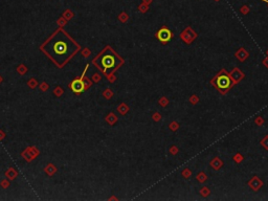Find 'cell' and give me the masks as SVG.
<instances>
[{
  "label": "cell",
  "mask_w": 268,
  "mask_h": 201,
  "mask_svg": "<svg viewBox=\"0 0 268 201\" xmlns=\"http://www.w3.org/2000/svg\"><path fill=\"white\" fill-rule=\"evenodd\" d=\"M72 40H69V42L65 41L64 39H59L57 41H55L52 46V52L55 53L56 57L63 58V59H67L69 58L70 53H68V43H70Z\"/></svg>",
  "instance_id": "cell-2"
},
{
  "label": "cell",
  "mask_w": 268,
  "mask_h": 201,
  "mask_svg": "<svg viewBox=\"0 0 268 201\" xmlns=\"http://www.w3.org/2000/svg\"><path fill=\"white\" fill-rule=\"evenodd\" d=\"M102 65L104 68V72L106 71L107 68H112L114 66V58L110 55H107L102 59Z\"/></svg>",
  "instance_id": "cell-5"
},
{
  "label": "cell",
  "mask_w": 268,
  "mask_h": 201,
  "mask_svg": "<svg viewBox=\"0 0 268 201\" xmlns=\"http://www.w3.org/2000/svg\"><path fill=\"white\" fill-rule=\"evenodd\" d=\"M212 85L215 87L221 95H225L226 92L234 86V81L231 75L225 69H222L213 80L211 81Z\"/></svg>",
  "instance_id": "cell-1"
},
{
  "label": "cell",
  "mask_w": 268,
  "mask_h": 201,
  "mask_svg": "<svg viewBox=\"0 0 268 201\" xmlns=\"http://www.w3.org/2000/svg\"><path fill=\"white\" fill-rule=\"evenodd\" d=\"M241 12L243 13V14H246V13L248 12V7H247V6H243V7H241Z\"/></svg>",
  "instance_id": "cell-6"
},
{
  "label": "cell",
  "mask_w": 268,
  "mask_h": 201,
  "mask_svg": "<svg viewBox=\"0 0 268 201\" xmlns=\"http://www.w3.org/2000/svg\"><path fill=\"white\" fill-rule=\"evenodd\" d=\"M87 69H88V64L86 65L85 70L83 71V75H82V77L80 79H76V80H73L72 82L70 83V85H69L70 89L75 93H76V95L82 93L86 89V86H85V83H84L83 79H84V77H85V73H86V71H87Z\"/></svg>",
  "instance_id": "cell-3"
},
{
  "label": "cell",
  "mask_w": 268,
  "mask_h": 201,
  "mask_svg": "<svg viewBox=\"0 0 268 201\" xmlns=\"http://www.w3.org/2000/svg\"><path fill=\"white\" fill-rule=\"evenodd\" d=\"M157 39L162 43H167L172 39V32L167 29V27H162L157 32Z\"/></svg>",
  "instance_id": "cell-4"
},
{
  "label": "cell",
  "mask_w": 268,
  "mask_h": 201,
  "mask_svg": "<svg viewBox=\"0 0 268 201\" xmlns=\"http://www.w3.org/2000/svg\"><path fill=\"white\" fill-rule=\"evenodd\" d=\"M266 55L268 56V50H267V52H266Z\"/></svg>",
  "instance_id": "cell-8"
},
{
  "label": "cell",
  "mask_w": 268,
  "mask_h": 201,
  "mask_svg": "<svg viewBox=\"0 0 268 201\" xmlns=\"http://www.w3.org/2000/svg\"><path fill=\"white\" fill-rule=\"evenodd\" d=\"M216 1H218V0H216Z\"/></svg>",
  "instance_id": "cell-10"
},
{
  "label": "cell",
  "mask_w": 268,
  "mask_h": 201,
  "mask_svg": "<svg viewBox=\"0 0 268 201\" xmlns=\"http://www.w3.org/2000/svg\"><path fill=\"white\" fill-rule=\"evenodd\" d=\"M262 1H264V2H266V3L268 4V0H262Z\"/></svg>",
  "instance_id": "cell-7"
},
{
  "label": "cell",
  "mask_w": 268,
  "mask_h": 201,
  "mask_svg": "<svg viewBox=\"0 0 268 201\" xmlns=\"http://www.w3.org/2000/svg\"><path fill=\"white\" fill-rule=\"evenodd\" d=\"M0 82H1V77H0Z\"/></svg>",
  "instance_id": "cell-9"
}]
</instances>
